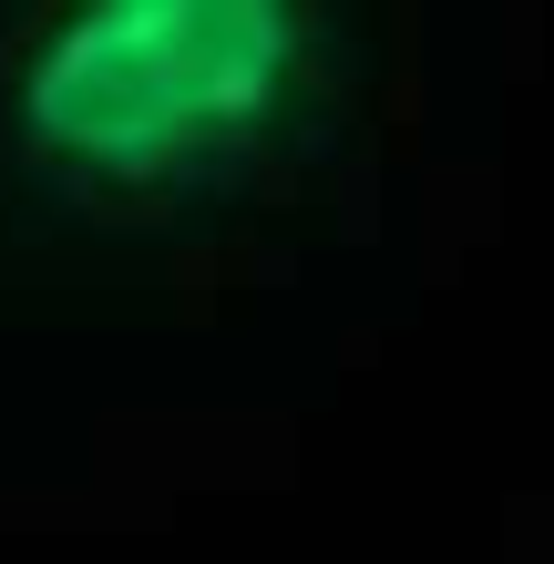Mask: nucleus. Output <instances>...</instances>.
<instances>
[{
	"label": "nucleus",
	"mask_w": 554,
	"mask_h": 564,
	"mask_svg": "<svg viewBox=\"0 0 554 564\" xmlns=\"http://www.w3.org/2000/svg\"><path fill=\"white\" fill-rule=\"evenodd\" d=\"M339 123V42L298 0H93L11 73L31 175L83 206L175 216L278 185Z\"/></svg>",
	"instance_id": "obj_1"
}]
</instances>
